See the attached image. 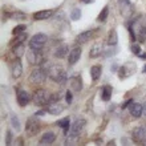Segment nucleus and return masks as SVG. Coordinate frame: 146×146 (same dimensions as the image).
<instances>
[{
	"label": "nucleus",
	"instance_id": "f257e3e1",
	"mask_svg": "<svg viewBox=\"0 0 146 146\" xmlns=\"http://www.w3.org/2000/svg\"><path fill=\"white\" fill-rule=\"evenodd\" d=\"M46 73L48 76L52 78L53 81H56L57 84L64 85L68 80V76H66V72L62 69L60 65H56V64H49V65L45 66Z\"/></svg>",
	"mask_w": 146,
	"mask_h": 146
},
{
	"label": "nucleus",
	"instance_id": "f03ea898",
	"mask_svg": "<svg viewBox=\"0 0 146 146\" xmlns=\"http://www.w3.org/2000/svg\"><path fill=\"white\" fill-rule=\"evenodd\" d=\"M32 100H33L35 105H37V106H45V105L49 104L50 94L48 90H45V89H37V90L33 93Z\"/></svg>",
	"mask_w": 146,
	"mask_h": 146
},
{
	"label": "nucleus",
	"instance_id": "7ed1b4c3",
	"mask_svg": "<svg viewBox=\"0 0 146 146\" xmlns=\"http://www.w3.org/2000/svg\"><path fill=\"white\" fill-rule=\"evenodd\" d=\"M27 60L31 65H42L46 61V57L41 50L29 49V52L27 54Z\"/></svg>",
	"mask_w": 146,
	"mask_h": 146
},
{
	"label": "nucleus",
	"instance_id": "20e7f679",
	"mask_svg": "<svg viewBox=\"0 0 146 146\" xmlns=\"http://www.w3.org/2000/svg\"><path fill=\"white\" fill-rule=\"evenodd\" d=\"M46 74L44 68H35V69L31 72V76H29V81L35 85H42L46 80Z\"/></svg>",
	"mask_w": 146,
	"mask_h": 146
},
{
	"label": "nucleus",
	"instance_id": "39448f33",
	"mask_svg": "<svg viewBox=\"0 0 146 146\" xmlns=\"http://www.w3.org/2000/svg\"><path fill=\"white\" fill-rule=\"evenodd\" d=\"M46 41H48V36L46 35H44V33H36L29 40V48L35 50H41Z\"/></svg>",
	"mask_w": 146,
	"mask_h": 146
},
{
	"label": "nucleus",
	"instance_id": "423d86ee",
	"mask_svg": "<svg viewBox=\"0 0 146 146\" xmlns=\"http://www.w3.org/2000/svg\"><path fill=\"white\" fill-rule=\"evenodd\" d=\"M40 130V122L37 121V118H28L27 123H25V133L28 137H33L36 135Z\"/></svg>",
	"mask_w": 146,
	"mask_h": 146
},
{
	"label": "nucleus",
	"instance_id": "0eeeda50",
	"mask_svg": "<svg viewBox=\"0 0 146 146\" xmlns=\"http://www.w3.org/2000/svg\"><path fill=\"white\" fill-rule=\"evenodd\" d=\"M118 7L123 17H130L133 15L134 8H133V4L130 0H118Z\"/></svg>",
	"mask_w": 146,
	"mask_h": 146
},
{
	"label": "nucleus",
	"instance_id": "6e6552de",
	"mask_svg": "<svg viewBox=\"0 0 146 146\" xmlns=\"http://www.w3.org/2000/svg\"><path fill=\"white\" fill-rule=\"evenodd\" d=\"M134 72H135V64H133V62H127V64H125V65L119 66V69H118L119 80H123V78L131 76Z\"/></svg>",
	"mask_w": 146,
	"mask_h": 146
},
{
	"label": "nucleus",
	"instance_id": "1a4fd4ad",
	"mask_svg": "<svg viewBox=\"0 0 146 146\" xmlns=\"http://www.w3.org/2000/svg\"><path fill=\"white\" fill-rule=\"evenodd\" d=\"M11 74L13 78H19L23 74V65L20 61V57H16L11 64Z\"/></svg>",
	"mask_w": 146,
	"mask_h": 146
},
{
	"label": "nucleus",
	"instance_id": "9d476101",
	"mask_svg": "<svg viewBox=\"0 0 146 146\" xmlns=\"http://www.w3.org/2000/svg\"><path fill=\"white\" fill-rule=\"evenodd\" d=\"M85 125H86V121L85 119H76L74 122L70 125V129H69V133L70 134H74V135H78L81 131L84 130Z\"/></svg>",
	"mask_w": 146,
	"mask_h": 146
},
{
	"label": "nucleus",
	"instance_id": "9b49d317",
	"mask_svg": "<svg viewBox=\"0 0 146 146\" xmlns=\"http://www.w3.org/2000/svg\"><path fill=\"white\" fill-rule=\"evenodd\" d=\"M146 138V126H137L133 130V139L135 142H142Z\"/></svg>",
	"mask_w": 146,
	"mask_h": 146
},
{
	"label": "nucleus",
	"instance_id": "f8f14e48",
	"mask_svg": "<svg viewBox=\"0 0 146 146\" xmlns=\"http://www.w3.org/2000/svg\"><path fill=\"white\" fill-rule=\"evenodd\" d=\"M45 111L49 113V114H53V115H58L60 113H62L64 110V106H62L60 102H52V104H48L45 105Z\"/></svg>",
	"mask_w": 146,
	"mask_h": 146
},
{
	"label": "nucleus",
	"instance_id": "ddd939ff",
	"mask_svg": "<svg viewBox=\"0 0 146 146\" xmlns=\"http://www.w3.org/2000/svg\"><path fill=\"white\" fill-rule=\"evenodd\" d=\"M104 45L101 44V42H96L94 45L90 48V50H89V57L90 58H97L100 57V56H102L104 54Z\"/></svg>",
	"mask_w": 146,
	"mask_h": 146
},
{
	"label": "nucleus",
	"instance_id": "4468645a",
	"mask_svg": "<svg viewBox=\"0 0 146 146\" xmlns=\"http://www.w3.org/2000/svg\"><path fill=\"white\" fill-rule=\"evenodd\" d=\"M81 57V48L80 46H76V48H73L70 49L69 54H68V62H69V65H74Z\"/></svg>",
	"mask_w": 146,
	"mask_h": 146
},
{
	"label": "nucleus",
	"instance_id": "2eb2a0df",
	"mask_svg": "<svg viewBox=\"0 0 146 146\" xmlns=\"http://www.w3.org/2000/svg\"><path fill=\"white\" fill-rule=\"evenodd\" d=\"M94 32L96 31H85V32H82V33H80V35L76 37V42L77 44H85V42L90 41L92 37L94 36Z\"/></svg>",
	"mask_w": 146,
	"mask_h": 146
},
{
	"label": "nucleus",
	"instance_id": "dca6fc26",
	"mask_svg": "<svg viewBox=\"0 0 146 146\" xmlns=\"http://www.w3.org/2000/svg\"><path fill=\"white\" fill-rule=\"evenodd\" d=\"M129 111H130V114L133 115L134 118H139V117L143 114V106L141 104L133 102V104L129 106Z\"/></svg>",
	"mask_w": 146,
	"mask_h": 146
},
{
	"label": "nucleus",
	"instance_id": "f3484780",
	"mask_svg": "<svg viewBox=\"0 0 146 146\" xmlns=\"http://www.w3.org/2000/svg\"><path fill=\"white\" fill-rule=\"evenodd\" d=\"M54 139H56V134L53 131H46L40 138V145H50L54 142Z\"/></svg>",
	"mask_w": 146,
	"mask_h": 146
},
{
	"label": "nucleus",
	"instance_id": "a211bd4d",
	"mask_svg": "<svg viewBox=\"0 0 146 146\" xmlns=\"http://www.w3.org/2000/svg\"><path fill=\"white\" fill-rule=\"evenodd\" d=\"M29 100H31V96L28 94V92H25V90H19L17 92V102H19L20 106L28 105Z\"/></svg>",
	"mask_w": 146,
	"mask_h": 146
},
{
	"label": "nucleus",
	"instance_id": "6ab92c4d",
	"mask_svg": "<svg viewBox=\"0 0 146 146\" xmlns=\"http://www.w3.org/2000/svg\"><path fill=\"white\" fill-rule=\"evenodd\" d=\"M70 88L74 92H80L82 89V78L80 76H73L70 78Z\"/></svg>",
	"mask_w": 146,
	"mask_h": 146
},
{
	"label": "nucleus",
	"instance_id": "aec40b11",
	"mask_svg": "<svg viewBox=\"0 0 146 146\" xmlns=\"http://www.w3.org/2000/svg\"><path fill=\"white\" fill-rule=\"evenodd\" d=\"M53 11L52 9H42V11H38L33 13V19L35 20H45V19H49L52 16Z\"/></svg>",
	"mask_w": 146,
	"mask_h": 146
},
{
	"label": "nucleus",
	"instance_id": "412c9836",
	"mask_svg": "<svg viewBox=\"0 0 146 146\" xmlns=\"http://www.w3.org/2000/svg\"><path fill=\"white\" fill-rule=\"evenodd\" d=\"M111 93H113V88L110 85H105L101 89V100L102 101H109L111 97Z\"/></svg>",
	"mask_w": 146,
	"mask_h": 146
},
{
	"label": "nucleus",
	"instance_id": "4be33fe9",
	"mask_svg": "<svg viewBox=\"0 0 146 146\" xmlns=\"http://www.w3.org/2000/svg\"><path fill=\"white\" fill-rule=\"evenodd\" d=\"M118 44V35H117V31L115 29H110L108 36V45L109 46H117Z\"/></svg>",
	"mask_w": 146,
	"mask_h": 146
},
{
	"label": "nucleus",
	"instance_id": "5701e85b",
	"mask_svg": "<svg viewBox=\"0 0 146 146\" xmlns=\"http://www.w3.org/2000/svg\"><path fill=\"white\" fill-rule=\"evenodd\" d=\"M66 54H69V48H68V45H65V44L61 46H58L57 49H56V52H54V56L57 58H64Z\"/></svg>",
	"mask_w": 146,
	"mask_h": 146
},
{
	"label": "nucleus",
	"instance_id": "b1692460",
	"mask_svg": "<svg viewBox=\"0 0 146 146\" xmlns=\"http://www.w3.org/2000/svg\"><path fill=\"white\" fill-rule=\"evenodd\" d=\"M57 125L62 127L64 134H68V133H69V129H70V118L69 117H65V118L60 119V121H57Z\"/></svg>",
	"mask_w": 146,
	"mask_h": 146
},
{
	"label": "nucleus",
	"instance_id": "393cba45",
	"mask_svg": "<svg viewBox=\"0 0 146 146\" xmlns=\"http://www.w3.org/2000/svg\"><path fill=\"white\" fill-rule=\"evenodd\" d=\"M13 36H15V37H13L11 41H9V44H11V45L23 44V42L27 40V33H25V32H23V33H17V35H13Z\"/></svg>",
	"mask_w": 146,
	"mask_h": 146
},
{
	"label": "nucleus",
	"instance_id": "a878e982",
	"mask_svg": "<svg viewBox=\"0 0 146 146\" xmlns=\"http://www.w3.org/2000/svg\"><path fill=\"white\" fill-rule=\"evenodd\" d=\"M24 50H25V48H24L23 44L12 45V54H13L15 57H21V56L24 54Z\"/></svg>",
	"mask_w": 146,
	"mask_h": 146
},
{
	"label": "nucleus",
	"instance_id": "bb28decb",
	"mask_svg": "<svg viewBox=\"0 0 146 146\" xmlns=\"http://www.w3.org/2000/svg\"><path fill=\"white\" fill-rule=\"evenodd\" d=\"M101 76V66L100 65H94L90 68V77L93 81H97Z\"/></svg>",
	"mask_w": 146,
	"mask_h": 146
},
{
	"label": "nucleus",
	"instance_id": "cd10ccee",
	"mask_svg": "<svg viewBox=\"0 0 146 146\" xmlns=\"http://www.w3.org/2000/svg\"><path fill=\"white\" fill-rule=\"evenodd\" d=\"M108 15H109V7L108 5H105L104 9L100 12V15L97 16V20H98V21H105L106 17H108Z\"/></svg>",
	"mask_w": 146,
	"mask_h": 146
},
{
	"label": "nucleus",
	"instance_id": "c85d7f7f",
	"mask_svg": "<svg viewBox=\"0 0 146 146\" xmlns=\"http://www.w3.org/2000/svg\"><path fill=\"white\" fill-rule=\"evenodd\" d=\"M81 19V9H78V8H74V9H72V12H70V20L72 21H77V20Z\"/></svg>",
	"mask_w": 146,
	"mask_h": 146
},
{
	"label": "nucleus",
	"instance_id": "c756f323",
	"mask_svg": "<svg viewBox=\"0 0 146 146\" xmlns=\"http://www.w3.org/2000/svg\"><path fill=\"white\" fill-rule=\"evenodd\" d=\"M11 123H12V126H13L15 130H17V131L20 130V121H19V118H17L16 114H11Z\"/></svg>",
	"mask_w": 146,
	"mask_h": 146
},
{
	"label": "nucleus",
	"instance_id": "7c9ffc66",
	"mask_svg": "<svg viewBox=\"0 0 146 146\" xmlns=\"http://www.w3.org/2000/svg\"><path fill=\"white\" fill-rule=\"evenodd\" d=\"M78 142V135H74V134H69L68 138L65 139V145H76Z\"/></svg>",
	"mask_w": 146,
	"mask_h": 146
},
{
	"label": "nucleus",
	"instance_id": "2f4dec72",
	"mask_svg": "<svg viewBox=\"0 0 146 146\" xmlns=\"http://www.w3.org/2000/svg\"><path fill=\"white\" fill-rule=\"evenodd\" d=\"M138 41H139V42L146 41V25H142V27L139 28V32H138Z\"/></svg>",
	"mask_w": 146,
	"mask_h": 146
},
{
	"label": "nucleus",
	"instance_id": "473e14b6",
	"mask_svg": "<svg viewBox=\"0 0 146 146\" xmlns=\"http://www.w3.org/2000/svg\"><path fill=\"white\" fill-rule=\"evenodd\" d=\"M25 29H27V25H25V24H19V25H16V27L12 29V33H13V35L23 33V32H25Z\"/></svg>",
	"mask_w": 146,
	"mask_h": 146
},
{
	"label": "nucleus",
	"instance_id": "72a5a7b5",
	"mask_svg": "<svg viewBox=\"0 0 146 146\" xmlns=\"http://www.w3.org/2000/svg\"><path fill=\"white\" fill-rule=\"evenodd\" d=\"M130 49H131V52H133L134 54H139V53H141V48H139V44H131Z\"/></svg>",
	"mask_w": 146,
	"mask_h": 146
},
{
	"label": "nucleus",
	"instance_id": "f704fd0d",
	"mask_svg": "<svg viewBox=\"0 0 146 146\" xmlns=\"http://www.w3.org/2000/svg\"><path fill=\"white\" fill-rule=\"evenodd\" d=\"M65 100H66V104H72L73 94H72V92H70L69 89H68V90H66V93H65Z\"/></svg>",
	"mask_w": 146,
	"mask_h": 146
},
{
	"label": "nucleus",
	"instance_id": "c9c22d12",
	"mask_svg": "<svg viewBox=\"0 0 146 146\" xmlns=\"http://www.w3.org/2000/svg\"><path fill=\"white\" fill-rule=\"evenodd\" d=\"M11 17L12 19H25V15L21 12H13V13H11Z\"/></svg>",
	"mask_w": 146,
	"mask_h": 146
},
{
	"label": "nucleus",
	"instance_id": "e433bc0d",
	"mask_svg": "<svg viewBox=\"0 0 146 146\" xmlns=\"http://www.w3.org/2000/svg\"><path fill=\"white\" fill-rule=\"evenodd\" d=\"M5 143H7V145H11V143H12V134H11V131H7V134H5Z\"/></svg>",
	"mask_w": 146,
	"mask_h": 146
},
{
	"label": "nucleus",
	"instance_id": "4c0bfd02",
	"mask_svg": "<svg viewBox=\"0 0 146 146\" xmlns=\"http://www.w3.org/2000/svg\"><path fill=\"white\" fill-rule=\"evenodd\" d=\"M131 104H133V100H131V98H130V100H127L126 102H123V104H122V106H121V108H122V109H126L127 106H130Z\"/></svg>",
	"mask_w": 146,
	"mask_h": 146
},
{
	"label": "nucleus",
	"instance_id": "58836bf2",
	"mask_svg": "<svg viewBox=\"0 0 146 146\" xmlns=\"http://www.w3.org/2000/svg\"><path fill=\"white\" fill-rule=\"evenodd\" d=\"M118 69H119V68L117 66V64H113V65L110 66V70H111V72H117Z\"/></svg>",
	"mask_w": 146,
	"mask_h": 146
},
{
	"label": "nucleus",
	"instance_id": "ea45409f",
	"mask_svg": "<svg viewBox=\"0 0 146 146\" xmlns=\"http://www.w3.org/2000/svg\"><path fill=\"white\" fill-rule=\"evenodd\" d=\"M45 113H46V111H45V109H44V110H38V111H36L35 115H44Z\"/></svg>",
	"mask_w": 146,
	"mask_h": 146
},
{
	"label": "nucleus",
	"instance_id": "a19ab883",
	"mask_svg": "<svg viewBox=\"0 0 146 146\" xmlns=\"http://www.w3.org/2000/svg\"><path fill=\"white\" fill-rule=\"evenodd\" d=\"M82 3H85V4H90V3H93L94 0H81Z\"/></svg>",
	"mask_w": 146,
	"mask_h": 146
},
{
	"label": "nucleus",
	"instance_id": "79ce46f5",
	"mask_svg": "<svg viewBox=\"0 0 146 146\" xmlns=\"http://www.w3.org/2000/svg\"><path fill=\"white\" fill-rule=\"evenodd\" d=\"M142 106H143V115H145V117H146V102L142 105Z\"/></svg>",
	"mask_w": 146,
	"mask_h": 146
},
{
	"label": "nucleus",
	"instance_id": "37998d69",
	"mask_svg": "<svg viewBox=\"0 0 146 146\" xmlns=\"http://www.w3.org/2000/svg\"><path fill=\"white\" fill-rule=\"evenodd\" d=\"M114 143H115L114 141H110V142H108V145H109V146H111V145H114Z\"/></svg>",
	"mask_w": 146,
	"mask_h": 146
},
{
	"label": "nucleus",
	"instance_id": "c03bdc74",
	"mask_svg": "<svg viewBox=\"0 0 146 146\" xmlns=\"http://www.w3.org/2000/svg\"><path fill=\"white\" fill-rule=\"evenodd\" d=\"M142 72H143V73H146V65H143V68H142Z\"/></svg>",
	"mask_w": 146,
	"mask_h": 146
},
{
	"label": "nucleus",
	"instance_id": "a18cd8bd",
	"mask_svg": "<svg viewBox=\"0 0 146 146\" xmlns=\"http://www.w3.org/2000/svg\"><path fill=\"white\" fill-rule=\"evenodd\" d=\"M143 143H145V145H146V138H145V141H143Z\"/></svg>",
	"mask_w": 146,
	"mask_h": 146
}]
</instances>
